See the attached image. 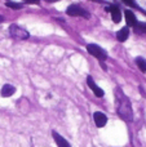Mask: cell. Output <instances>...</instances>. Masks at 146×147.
Wrapping results in <instances>:
<instances>
[{
  "instance_id": "cell-1",
  "label": "cell",
  "mask_w": 146,
  "mask_h": 147,
  "mask_svg": "<svg viewBox=\"0 0 146 147\" xmlns=\"http://www.w3.org/2000/svg\"><path fill=\"white\" fill-rule=\"evenodd\" d=\"M115 94V101H116V112H118L119 117L127 123H131L133 120V111H132V106L129 98L122 92L120 88H116L114 90Z\"/></svg>"
},
{
  "instance_id": "cell-2",
  "label": "cell",
  "mask_w": 146,
  "mask_h": 147,
  "mask_svg": "<svg viewBox=\"0 0 146 147\" xmlns=\"http://www.w3.org/2000/svg\"><path fill=\"white\" fill-rule=\"evenodd\" d=\"M9 35L16 40H27L30 38V34L27 30H25L23 27H20L18 25H10L9 26Z\"/></svg>"
},
{
  "instance_id": "cell-3",
  "label": "cell",
  "mask_w": 146,
  "mask_h": 147,
  "mask_svg": "<svg viewBox=\"0 0 146 147\" xmlns=\"http://www.w3.org/2000/svg\"><path fill=\"white\" fill-rule=\"evenodd\" d=\"M87 52L91 54V56L96 57L100 62L106 61V58H107V52H106L105 49L101 48L100 45H97V44H88Z\"/></svg>"
},
{
  "instance_id": "cell-4",
  "label": "cell",
  "mask_w": 146,
  "mask_h": 147,
  "mask_svg": "<svg viewBox=\"0 0 146 147\" xmlns=\"http://www.w3.org/2000/svg\"><path fill=\"white\" fill-rule=\"evenodd\" d=\"M66 13L69 16H71V17H84V18H89L91 17L89 13H88L84 8H82L80 5H78V4L69 5L67 9H66Z\"/></svg>"
},
{
  "instance_id": "cell-5",
  "label": "cell",
  "mask_w": 146,
  "mask_h": 147,
  "mask_svg": "<svg viewBox=\"0 0 146 147\" xmlns=\"http://www.w3.org/2000/svg\"><path fill=\"white\" fill-rule=\"evenodd\" d=\"M87 84H88V86L92 89V92L95 93L96 97H98V98H102V97L105 96V92H103L102 89H101L100 86H98L97 84L95 83V80H93V78L91 75L87 76Z\"/></svg>"
},
{
  "instance_id": "cell-6",
  "label": "cell",
  "mask_w": 146,
  "mask_h": 147,
  "mask_svg": "<svg viewBox=\"0 0 146 147\" xmlns=\"http://www.w3.org/2000/svg\"><path fill=\"white\" fill-rule=\"evenodd\" d=\"M93 120H95V124L97 128H103L107 124V116L101 111H96L93 114Z\"/></svg>"
},
{
  "instance_id": "cell-7",
  "label": "cell",
  "mask_w": 146,
  "mask_h": 147,
  "mask_svg": "<svg viewBox=\"0 0 146 147\" xmlns=\"http://www.w3.org/2000/svg\"><path fill=\"white\" fill-rule=\"evenodd\" d=\"M106 10L110 12L111 20H113L114 23H119L122 21V12H120V9H119V7H116V5H111V7L106 8Z\"/></svg>"
},
{
  "instance_id": "cell-8",
  "label": "cell",
  "mask_w": 146,
  "mask_h": 147,
  "mask_svg": "<svg viewBox=\"0 0 146 147\" xmlns=\"http://www.w3.org/2000/svg\"><path fill=\"white\" fill-rule=\"evenodd\" d=\"M52 137H53L57 147H71V145L67 142V140H65V138L62 137L61 134H58L56 130H52Z\"/></svg>"
},
{
  "instance_id": "cell-9",
  "label": "cell",
  "mask_w": 146,
  "mask_h": 147,
  "mask_svg": "<svg viewBox=\"0 0 146 147\" xmlns=\"http://www.w3.org/2000/svg\"><path fill=\"white\" fill-rule=\"evenodd\" d=\"M124 17H126V22H127V25H128V27H135V26H136L137 20H136V16H135V13L132 12V10L126 9Z\"/></svg>"
},
{
  "instance_id": "cell-10",
  "label": "cell",
  "mask_w": 146,
  "mask_h": 147,
  "mask_svg": "<svg viewBox=\"0 0 146 147\" xmlns=\"http://www.w3.org/2000/svg\"><path fill=\"white\" fill-rule=\"evenodd\" d=\"M14 93H16V86L10 85V84H4L3 88H1V90H0V96L5 97V98H7V97L13 96Z\"/></svg>"
},
{
  "instance_id": "cell-11",
  "label": "cell",
  "mask_w": 146,
  "mask_h": 147,
  "mask_svg": "<svg viewBox=\"0 0 146 147\" xmlns=\"http://www.w3.org/2000/svg\"><path fill=\"white\" fill-rule=\"evenodd\" d=\"M128 36H129V27L128 26H127V27L120 28V30L116 32V39H118L120 43H124V41L128 39Z\"/></svg>"
},
{
  "instance_id": "cell-12",
  "label": "cell",
  "mask_w": 146,
  "mask_h": 147,
  "mask_svg": "<svg viewBox=\"0 0 146 147\" xmlns=\"http://www.w3.org/2000/svg\"><path fill=\"white\" fill-rule=\"evenodd\" d=\"M135 61H136V65L139 66V69L141 70L142 72H146V59L142 58V57H136Z\"/></svg>"
},
{
  "instance_id": "cell-13",
  "label": "cell",
  "mask_w": 146,
  "mask_h": 147,
  "mask_svg": "<svg viewBox=\"0 0 146 147\" xmlns=\"http://www.w3.org/2000/svg\"><path fill=\"white\" fill-rule=\"evenodd\" d=\"M5 5H7L8 8L14 9V10H18V9H21V8L23 7L22 3H14V1H7V3H5Z\"/></svg>"
},
{
  "instance_id": "cell-14",
  "label": "cell",
  "mask_w": 146,
  "mask_h": 147,
  "mask_svg": "<svg viewBox=\"0 0 146 147\" xmlns=\"http://www.w3.org/2000/svg\"><path fill=\"white\" fill-rule=\"evenodd\" d=\"M135 28L137 30V32H146V23L144 22H137Z\"/></svg>"
},
{
  "instance_id": "cell-15",
  "label": "cell",
  "mask_w": 146,
  "mask_h": 147,
  "mask_svg": "<svg viewBox=\"0 0 146 147\" xmlns=\"http://www.w3.org/2000/svg\"><path fill=\"white\" fill-rule=\"evenodd\" d=\"M122 1H124L127 5H129V7H133V8H139V5L136 4V3L133 1V0H122Z\"/></svg>"
},
{
  "instance_id": "cell-16",
  "label": "cell",
  "mask_w": 146,
  "mask_h": 147,
  "mask_svg": "<svg viewBox=\"0 0 146 147\" xmlns=\"http://www.w3.org/2000/svg\"><path fill=\"white\" fill-rule=\"evenodd\" d=\"M25 3H28V4H38L40 0H23Z\"/></svg>"
},
{
  "instance_id": "cell-17",
  "label": "cell",
  "mask_w": 146,
  "mask_h": 147,
  "mask_svg": "<svg viewBox=\"0 0 146 147\" xmlns=\"http://www.w3.org/2000/svg\"><path fill=\"white\" fill-rule=\"evenodd\" d=\"M3 21H4V17H3V16H0V22H3Z\"/></svg>"
}]
</instances>
